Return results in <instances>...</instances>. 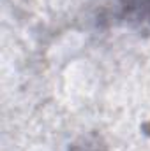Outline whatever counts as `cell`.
<instances>
[{"instance_id": "6da1fadb", "label": "cell", "mask_w": 150, "mask_h": 151, "mask_svg": "<svg viewBox=\"0 0 150 151\" xmlns=\"http://www.w3.org/2000/svg\"><path fill=\"white\" fill-rule=\"evenodd\" d=\"M120 16L133 25H150V0H125Z\"/></svg>"}]
</instances>
